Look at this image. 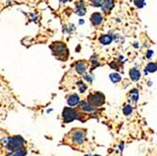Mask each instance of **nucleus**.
Here are the masks:
<instances>
[{"mask_svg":"<svg viewBox=\"0 0 157 156\" xmlns=\"http://www.w3.org/2000/svg\"><path fill=\"white\" fill-rule=\"evenodd\" d=\"M51 49L53 51V54L58 57L66 58L68 56V50L66 45L62 42H56L51 45Z\"/></svg>","mask_w":157,"mask_h":156,"instance_id":"f257e3e1","label":"nucleus"},{"mask_svg":"<svg viewBox=\"0 0 157 156\" xmlns=\"http://www.w3.org/2000/svg\"><path fill=\"white\" fill-rule=\"evenodd\" d=\"M23 143H24V139L21 136L16 135V136H13V137L8 139L7 146L10 151H16V149H19L20 148H22Z\"/></svg>","mask_w":157,"mask_h":156,"instance_id":"f03ea898","label":"nucleus"},{"mask_svg":"<svg viewBox=\"0 0 157 156\" xmlns=\"http://www.w3.org/2000/svg\"><path fill=\"white\" fill-rule=\"evenodd\" d=\"M89 100L90 102V103L92 105H95V106H100L102 105H103L104 103V96L100 93V92H95V93H92L89 96Z\"/></svg>","mask_w":157,"mask_h":156,"instance_id":"7ed1b4c3","label":"nucleus"},{"mask_svg":"<svg viewBox=\"0 0 157 156\" xmlns=\"http://www.w3.org/2000/svg\"><path fill=\"white\" fill-rule=\"evenodd\" d=\"M77 116V113L74 109L70 108V107H65L62 113V117L65 122H71L73 121Z\"/></svg>","mask_w":157,"mask_h":156,"instance_id":"20e7f679","label":"nucleus"},{"mask_svg":"<svg viewBox=\"0 0 157 156\" xmlns=\"http://www.w3.org/2000/svg\"><path fill=\"white\" fill-rule=\"evenodd\" d=\"M85 139V132L82 130H75L73 133V140L76 144H81Z\"/></svg>","mask_w":157,"mask_h":156,"instance_id":"39448f33","label":"nucleus"},{"mask_svg":"<svg viewBox=\"0 0 157 156\" xmlns=\"http://www.w3.org/2000/svg\"><path fill=\"white\" fill-rule=\"evenodd\" d=\"M90 21L93 25H100L101 22L103 21V16H102L101 13H99V12H95V13H93L92 15H91Z\"/></svg>","mask_w":157,"mask_h":156,"instance_id":"423d86ee","label":"nucleus"},{"mask_svg":"<svg viewBox=\"0 0 157 156\" xmlns=\"http://www.w3.org/2000/svg\"><path fill=\"white\" fill-rule=\"evenodd\" d=\"M113 7H114L113 0H106V1H103L102 4V10L104 12H108L109 10L113 9Z\"/></svg>","mask_w":157,"mask_h":156,"instance_id":"0eeeda50","label":"nucleus"},{"mask_svg":"<svg viewBox=\"0 0 157 156\" xmlns=\"http://www.w3.org/2000/svg\"><path fill=\"white\" fill-rule=\"evenodd\" d=\"M86 69H87V64L83 61H79L75 64V70L78 74L85 73V71H86Z\"/></svg>","mask_w":157,"mask_h":156,"instance_id":"6e6552de","label":"nucleus"},{"mask_svg":"<svg viewBox=\"0 0 157 156\" xmlns=\"http://www.w3.org/2000/svg\"><path fill=\"white\" fill-rule=\"evenodd\" d=\"M78 103H79V97H78L76 94L71 95L69 98H68V105H71V106L76 105Z\"/></svg>","mask_w":157,"mask_h":156,"instance_id":"1a4fd4ad","label":"nucleus"},{"mask_svg":"<svg viewBox=\"0 0 157 156\" xmlns=\"http://www.w3.org/2000/svg\"><path fill=\"white\" fill-rule=\"evenodd\" d=\"M129 74H130L131 79L134 80V81H137L140 78V73H139V71L136 70V69H132L130 71Z\"/></svg>","mask_w":157,"mask_h":156,"instance_id":"9d476101","label":"nucleus"},{"mask_svg":"<svg viewBox=\"0 0 157 156\" xmlns=\"http://www.w3.org/2000/svg\"><path fill=\"white\" fill-rule=\"evenodd\" d=\"M80 107H81V109H83L84 111H86V112H90L93 110L92 105H90V103H89L87 102H82L81 105H80Z\"/></svg>","mask_w":157,"mask_h":156,"instance_id":"9b49d317","label":"nucleus"},{"mask_svg":"<svg viewBox=\"0 0 157 156\" xmlns=\"http://www.w3.org/2000/svg\"><path fill=\"white\" fill-rule=\"evenodd\" d=\"M76 13L79 16H83L85 13H86V9H85V7H84V2L79 3V7H77V9H76Z\"/></svg>","mask_w":157,"mask_h":156,"instance_id":"f8f14e48","label":"nucleus"},{"mask_svg":"<svg viewBox=\"0 0 157 156\" xmlns=\"http://www.w3.org/2000/svg\"><path fill=\"white\" fill-rule=\"evenodd\" d=\"M100 42L103 44H109L111 42H112V38H111V36H109V35H103L100 38Z\"/></svg>","mask_w":157,"mask_h":156,"instance_id":"ddd939ff","label":"nucleus"},{"mask_svg":"<svg viewBox=\"0 0 157 156\" xmlns=\"http://www.w3.org/2000/svg\"><path fill=\"white\" fill-rule=\"evenodd\" d=\"M110 79L112 82L114 83H117V82H120L121 81V75L120 74H110Z\"/></svg>","mask_w":157,"mask_h":156,"instance_id":"4468645a","label":"nucleus"},{"mask_svg":"<svg viewBox=\"0 0 157 156\" xmlns=\"http://www.w3.org/2000/svg\"><path fill=\"white\" fill-rule=\"evenodd\" d=\"M156 69H157V65L155 63H150V64H148V66L146 68V70L148 71H150V73H153V71H155Z\"/></svg>","mask_w":157,"mask_h":156,"instance_id":"2eb2a0df","label":"nucleus"},{"mask_svg":"<svg viewBox=\"0 0 157 156\" xmlns=\"http://www.w3.org/2000/svg\"><path fill=\"white\" fill-rule=\"evenodd\" d=\"M130 96H131V100H133L134 102H135L137 99H138V93L135 89L132 90V91L130 92Z\"/></svg>","mask_w":157,"mask_h":156,"instance_id":"dca6fc26","label":"nucleus"},{"mask_svg":"<svg viewBox=\"0 0 157 156\" xmlns=\"http://www.w3.org/2000/svg\"><path fill=\"white\" fill-rule=\"evenodd\" d=\"M132 111H133V108H132V106H130V105H126L125 107L123 108V113L125 115H130L131 113H132Z\"/></svg>","mask_w":157,"mask_h":156,"instance_id":"f3484780","label":"nucleus"},{"mask_svg":"<svg viewBox=\"0 0 157 156\" xmlns=\"http://www.w3.org/2000/svg\"><path fill=\"white\" fill-rule=\"evenodd\" d=\"M25 154H27V151H25V149H18L13 155L14 156H25Z\"/></svg>","mask_w":157,"mask_h":156,"instance_id":"a211bd4d","label":"nucleus"},{"mask_svg":"<svg viewBox=\"0 0 157 156\" xmlns=\"http://www.w3.org/2000/svg\"><path fill=\"white\" fill-rule=\"evenodd\" d=\"M135 4L136 7L142 8L144 7V5H145V1H144V0H135Z\"/></svg>","mask_w":157,"mask_h":156,"instance_id":"6ab92c4d","label":"nucleus"},{"mask_svg":"<svg viewBox=\"0 0 157 156\" xmlns=\"http://www.w3.org/2000/svg\"><path fill=\"white\" fill-rule=\"evenodd\" d=\"M91 3H92V5H94L95 7H99V6H102L103 0H91Z\"/></svg>","mask_w":157,"mask_h":156,"instance_id":"aec40b11","label":"nucleus"},{"mask_svg":"<svg viewBox=\"0 0 157 156\" xmlns=\"http://www.w3.org/2000/svg\"><path fill=\"white\" fill-rule=\"evenodd\" d=\"M150 56H152V51H150V52H149V55H148V56L150 57Z\"/></svg>","mask_w":157,"mask_h":156,"instance_id":"412c9836","label":"nucleus"},{"mask_svg":"<svg viewBox=\"0 0 157 156\" xmlns=\"http://www.w3.org/2000/svg\"><path fill=\"white\" fill-rule=\"evenodd\" d=\"M60 1H61V2H64V3H65V2H67L68 0H60Z\"/></svg>","mask_w":157,"mask_h":156,"instance_id":"4be33fe9","label":"nucleus"},{"mask_svg":"<svg viewBox=\"0 0 157 156\" xmlns=\"http://www.w3.org/2000/svg\"><path fill=\"white\" fill-rule=\"evenodd\" d=\"M94 156H99V155H94Z\"/></svg>","mask_w":157,"mask_h":156,"instance_id":"5701e85b","label":"nucleus"},{"mask_svg":"<svg viewBox=\"0 0 157 156\" xmlns=\"http://www.w3.org/2000/svg\"><path fill=\"white\" fill-rule=\"evenodd\" d=\"M87 156H90V155H87Z\"/></svg>","mask_w":157,"mask_h":156,"instance_id":"b1692460","label":"nucleus"}]
</instances>
